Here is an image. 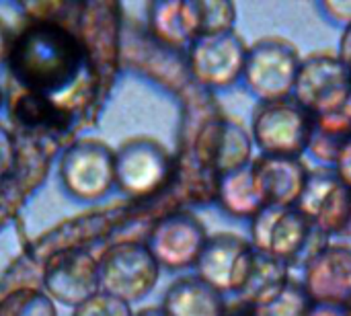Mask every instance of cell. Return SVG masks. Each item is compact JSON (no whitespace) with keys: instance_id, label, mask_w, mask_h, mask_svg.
Here are the masks:
<instances>
[{"instance_id":"3","label":"cell","mask_w":351,"mask_h":316,"mask_svg":"<svg viewBox=\"0 0 351 316\" xmlns=\"http://www.w3.org/2000/svg\"><path fill=\"white\" fill-rule=\"evenodd\" d=\"M315 119L294 97L263 101L253 111L251 136L261 154L302 158L308 150Z\"/></svg>"},{"instance_id":"15","label":"cell","mask_w":351,"mask_h":316,"mask_svg":"<svg viewBox=\"0 0 351 316\" xmlns=\"http://www.w3.org/2000/svg\"><path fill=\"white\" fill-rule=\"evenodd\" d=\"M313 306L311 296L306 294L300 280L290 278L274 294L251 306L253 316H308Z\"/></svg>"},{"instance_id":"11","label":"cell","mask_w":351,"mask_h":316,"mask_svg":"<svg viewBox=\"0 0 351 316\" xmlns=\"http://www.w3.org/2000/svg\"><path fill=\"white\" fill-rule=\"evenodd\" d=\"M206 243L208 234L204 224L195 216L179 212L162 224L158 236V251L169 265L185 267L197 263Z\"/></svg>"},{"instance_id":"10","label":"cell","mask_w":351,"mask_h":316,"mask_svg":"<svg viewBox=\"0 0 351 316\" xmlns=\"http://www.w3.org/2000/svg\"><path fill=\"white\" fill-rule=\"evenodd\" d=\"M253 183L263 206H296L311 177L302 158L261 154L251 162Z\"/></svg>"},{"instance_id":"6","label":"cell","mask_w":351,"mask_h":316,"mask_svg":"<svg viewBox=\"0 0 351 316\" xmlns=\"http://www.w3.org/2000/svg\"><path fill=\"white\" fill-rule=\"evenodd\" d=\"M306 294L317 304H351V243L325 241L302 261Z\"/></svg>"},{"instance_id":"1","label":"cell","mask_w":351,"mask_h":316,"mask_svg":"<svg viewBox=\"0 0 351 316\" xmlns=\"http://www.w3.org/2000/svg\"><path fill=\"white\" fill-rule=\"evenodd\" d=\"M78 41L58 25L41 23L21 33L12 49L16 78L37 90H56L80 66Z\"/></svg>"},{"instance_id":"22","label":"cell","mask_w":351,"mask_h":316,"mask_svg":"<svg viewBox=\"0 0 351 316\" xmlns=\"http://www.w3.org/2000/svg\"><path fill=\"white\" fill-rule=\"evenodd\" d=\"M222 316H253V313H251V308L239 304V306H234V308H226V313Z\"/></svg>"},{"instance_id":"12","label":"cell","mask_w":351,"mask_h":316,"mask_svg":"<svg viewBox=\"0 0 351 316\" xmlns=\"http://www.w3.org/2000/svg\"><path fill=\"white\" fill-rule=\"evenodd\" d=\"M224 298L199 278H183L169 294V316H222Z\"/></svg>"},{"instance_id":"24","label":"cell","mask_w":351,"mask_h":316,"mask_svg":"<svg viewBox=\"0 0 351 316\" xmlns=\"http://www.w3.org/2000/svg\"><path fill=\"white\" fill-rule=\"evenodd\" d=\"M348 308H350V315H351V304H350V306H348Z\"/></svg>"},{"instance_id":"23","label":"cell","mask_w":351,"mask_h":316,"mask_svg":"<svg viewBox=\"0 0 351 316\" xmlns=\"http://www.w3.org/2000/svg\"><path fill=\"white\" fill-rule=\"evenodd\" d=\"M337 241H346V243H350L351 241V214H350V220H348V226H346V230L341 232V236H339Z\"/></svg>"},{"instance_id":"25","label":"cell","mask_w":351,"mask_h":316,"mask_svg":"<svg viewBox=\"0 0 351 316\" xmlns=\"http://www.w3.org/2000/svg\"><path fill=\"white\" fill-rule=\"evenodd\" d=\"M348 311H350V308H348ZM350 316H351V315H350Z\"/></svg>"},{"instance_id":"2","label":"cell","mask_w":351,"mask_h":316,"mask_svg":"<svg viewBox=\"0 0 351 316\" xmlns=\"http://www.w3.org/2000/svg\"><path fill=\"white\" fill-rule=\"evenodd\" d=\"M325 241L331 239L319 234L296 206H265L251 222V245L255 251L290 267L296 261H304Z\"/></svg>"},{"instance_id":"13","label":"cell","mask_w":351,"mask_h":316,"mask_svg":"<svg viewBox=\"0 0 351 316\" xmlns=\"http://www.w3.org/2000/svg\"><path fill=\"white\" fill-rule=\"evenodd\" d=\"M216 199L230 216L237 218H255L265 208L253 183L251 165L222 175Z\"/></svg>"},{"instance_id":"17","label":"cell","mask_w":351,"mask_h":316,"mask_svg":"<svg viewBox=\"0 0 351 316\" xmlns=\"http://www.w3.org/2000/svg\"><path fill=\"white\" fill-rule=\"evenodd\" d=\"M202 4V35L230 31L237 21V8L230 2H199Z\"/></svg>"},{"instance_id":"9","label":"cell","mask_w":351,"mask_h":316,"mask_svg":"<svg viewBox=\"0 0 351 316\" xmlns=\"http://www.w3.org/2000/svg\"><path fill=\"white\" fill-rule=\"evenodd\" d=\"M296 208L308 218L319 234L331 241L339 239L350 220L351 187L337 177L335 171H311Z\"/></svg>"},{"instance_id":"21","label":"cell","mask_w":351,"mask_h":316,"mask_svg":"<svg viewBox=\"0 0 351 316\" xmlns=\"http://www.w3.org/2000/svg\"><path fill=\"white\" fill-rule=\"evenodd\" d=\"M337 56L348 64L351 72V25L343 29L341 33V39H339V49H337Z\"/></svg>"},{"instance_id":"5","label":"cell","mask_w":351,"mask_h":316,"mask_svg":"<svg viewBox=\"0 0 351 316\" xmlns=\"http://www.w3.org/2000/svg\"><path fill=\"white\" fill-rule=\"evenodd\" d=\"M351 95V72L337 51H315L302 58L292 97L313 115L323 113Z\"/></svg>"},{"instance_id":"7","label":"cell","mask_w":351,"mask_h":316,"mask_svg":"<svg viewBox=\"0 0 351 316\" xmlns=\"http://www.w3.org/2000/svg\"><path fill=\"white\" fill-rule=\"evenodd\" d=\"M255 259L257 251L251 241L230 232L216 234L208 239L197 259L199 280L210 284L220 294H239L255 267Z\"/></svg>"},{"instance_id":"8","label":"cell","mask_w":351,"mask_h":316,"mask_svg":"<svg viewBox=\"0 0 351 316\" xmlns=\"http://www.w3.org/2000/svg\"><path fill=\"white\" fill-rule=\"evenodd\" d=\"M247 51L249 45L234 29L199 35L189 56L191 76L202 86H230L245 72Z\"/></svg>"},{"instance_id":"18","label":"cell","mask_w":351,"mask_h":316,"mask_svg":"<svg viewBox=\"0 0 351 316\" xmlns=\"http://www.w3.org/2000/svg\"><path fill=\"white\" fill-rule=\"evenodd\" d=\"M321 10L327 12L333 21L350 27L351 25V0H327L321 2Z\"/></svg>"},{"instance_id":"20","label":"cell","mask_w":351,"mask_h":316,"mask_svg":"<svg viewBox=\"0 0 351 316\" xmlns=\"http://www.w3.org/2000/svg\"><path fill=\"white\" fill-rule=\"evenodd\" d=\"M308 316H350L348 306H337V304H317L313 302Z\"/></svg>"},{"instance_id":"19","label":"cell","mask_w":351,"mask_h":316,"mask_svg":"<svg viewBox=\"0 0 351 316\" xmlns=\"http://www.w3.org/2000/svg\"><path fill=\"white\" fill-rule=\"evenodd\" d=\"M333 171L337 173V177L348 187H351V138L343 144V148H341V152H339V156H337V160L333 165Z\"/></svg>"},{"instance_id":"4","label":"cell","mask_w":351,"mask_h":316,"mask_svg":"<svg viewBox=\"0 0 351 316\" xmlns=\"http://www.w3.org/2000/svg\"><path fill=\"white\" fill-rule=\"evenodd\" d=\"M302 56L298 47L278 35L261 37L249 45L243 78L249 90L263 101L292 97Z\"/></svg>"},{"instance_id":"16","label":"cell","mask_w":351,"mask_h":316,"mask_svg":"<svg viewBox=\"0 0 351 316\" xmlns=\"http://www.w3.org/2000/svg\"><path fill=\"white\" fill-rule=\"evenodd\" d=\"M313 119H315V132L346 144L351 138V95L339 105L313 115Z\"/></svg>"},{"instance_id":"14","label":"cell","mask_w":351,"mask_h":316,"mask_svg":"<svg viewBox=\"0 0 351 316\" xmlns=\"http://www.w3.org/2000/svg\"><path fill=\"white\" fill-rule=\"evenodd\" d=\"M292 278L290 265L265 255L257 253L255 267L245 284V288L239 292V302L247 308L255 306L269 294H274L278 288H282Z\"/></svg>"}]
</instances>
